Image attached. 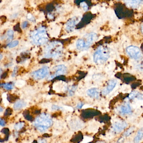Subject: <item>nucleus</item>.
Here are the masks:
<instances>
[{
    "label": "nucleus",
    "mask_w": 143,
    "mask_h": 143,
    "mask_svg": "<svg viewBox=\"0 0 143 143\" xmlns=\"http://www.w3.org/2000/svg\"><path fill=\"white\" fill-rule=\"evenodd\" d=\"M12 112V110L11 109L8 108L7 110H6L5 113V115H10Z\"/></svg>",
    "instance_id": "nucleus-30"
},
{
    "label": "nucleus",
    "mask_w": 143,
    "mask_h": 143,
    "mask_svg": "<svg viewBox=\"0 0 143 143\" xmlns=\"http://www.w3.org/2000/svg\"><path fill=\"white\" fill-rule=\"evenodd\" d=\"M25 116L26 119H27V120H32V117H31L30 115H29L28 113L25 114Z\"/></svg>",
    "instance_id": "nucleus-28"
},
{
    "label": "nucleus",
    "mask_w": 143,
    "mask_h": 143,
    "mask_svg": "<svg viewBox=\"0 0 143 143\" xmlns=\"http://www.w3.org/2000/svg\"><path fill=\"white\" fill-rule=\"evenodd\" d=\"M14 35V32L13 30H10L7 31V36L8 37V38L7 40H8V41L10 42L13 39Z\"/></svg>",
    "instance_id": "nucleus-17"
},
{
    "label": "nucleus",
    "mask_w": 143,
    "mask_h": 143,
    "mask_svg": "<svg viewBox=\"0 0 143 143\" xmlns=\"http://www.w3.org/2000/svg\"><path fill=\"white\" fill-rule=\"evenodd\" d=\"M97 38V35L94 33H91L86 35L84 39L86 44V49L90 46Z\"/></svg>",
    "instance_id": "nucleus-8"
},
{
    "label": "nucleus",
    "mask_w": 143,
    "mask_h": 143,
    "mask_svg": "<svg viewBox=\"0 0 143 143\" xmlns=\"http://www.w3.org/2000/svg\"><path fill=\"white\" fill-rule=\"evenodd\" d=\"M33 143H35V142H34Z\"/></svg>",
    "instance_id": "nucleus-38"
},
{
    "label": "nucleus",
    "mask_w": 143,
    "mask_h": 143,
    "mask_svg": "<svg viewBox=\"0 0 143 143\" xmlns=\"http://www.w3.org/2000/svg\"><path fill=\"white\" fill-rule=\"evenodd\" d=\"M79 20V19L77 17H74L70 20L66 25V29L67 31L69 32L73 31Z\"/></svg>",
    "instance_id": "nucleus-11"
},
{
    "label": "nucleus",
    "mask_w": 143,
    "mask_h": 143,
    "mask_svg": "<svg viewBox=\"0 0 143 143\" xmlns=\"http://www.w3.org/2000/svg\"><path fill=\"white\" fill-rule=\"evenodd\" d=\"M109 58V53L106 48L100 46L97 49L93 56V60L96 63L101 64L105 62Z\"/></svg>",
    "instance_id": "nucleus-3"
},
{
    "label": "nucleus",
    "mask_w": 143,
    "mask_h": 143,
    "mask_svg": "<svg viewBox=\"0 0 143 143\" xmlns=\"http://www.w3.org/2000/svg\"><path fill=\"white\" fill-rule=\"evenodd\" d=\"M3 58V56L2 55L0 54V60H1Z\"/></svg>",
    "instance_id": "nucleus-36"
},
{
    "label": "nucleus",
    "mask_w": 143,
    "mask_h": 143,
    "mask_svg": "<svg viewBox=\"0 0 143 143\" xmlns=\"http://www.w3.org/2000/svg\"><path fill=\"white\" fill-rule=\"evenodd\" d=\"M6 125V122L4 120L0 118V125L2 126H4Z\"/></svg>",
    "instance_id": "nucleus-32"
},
{
    "label": "nucleus",
    "mask_w": 143,
    "mask_h": 143,
    "mask_svg": "<svg viewBox=\"0 0 143 143\" xmlns=\"http://www.w3.org/2000/svg\"><path fill=\"white\" fill-rule=\"evenodd\" d=\"M119 112L122 115H129L132 113V109L130 104L128 102H125L124 104L120 106Z\"/></svg>",
    "instance_id": "nucleus-10"
},
{
    "label": "nucleus",
    "mask_w": 143,
    "mask_h": 143,
    "mask_svg": "<svg viewBox=\"0 0 143 143\" xmlns=\"http://www.w3.org/2000/svg\"><path fill=\"white\" fill-rule=\"evenodd\" d=\"M143 137V129H140L138 131L137 135L134 138V142L135 143H139L142 140Z\"/></svg>",
    "instance_id": "nucleus-15"
},
{
    "label": "nucleus",
    "mask_w": 143,
    "mask_h": 143,
    "mask_svg": "<svg viewBox=\"0 0 143 143\" xmlns=\"http://www.w3.org/2000/svg\"><path fill=\"white\" fill-rule=\"evenodd\" d=\"M27 18L28 20H30V21H34V17L32 16V15H31V14H28V15H27Z\"/></svg>",
    "instance_id": "nucleus-29"
},
{
    "label": "nucleus",
    "mask_w": 143,
    "mask_h": 143,
    "mask_svg": "<svg viewBox=\"0 0 143 143\" xmlns=\"http://www.w3.org/2000/svg\"><path fill=\"white\" fill-rule=\"evenodd\" d=\"M24 84H25L24 81H22V80H20V81H18V82L17 81L16 84H17V86H22Z\"/></svg>",
    "instance_id": "nucleus-27"
},
{
    "label": "nucleus",
    "mask_w": 143,
    "mask_h": 143,
    "mask_svg": "<svg viewBox=\"0 0 143 143\" xmlns=\"http://www.w3.org/2000/svg\"><path fill=\"white\" fill-rule=\"evenodd\" d=\"M54 69L55 70V73L50 76V78L51 79H53L56 76L64 74H66L67 71V68L63 65H60L56 66L55 67Z\"/></svg>",
    "instance_id": "nucleus-9"
},
{
    "label": "nucleus",
    "mask_w": 143,
    "mask_h": 143,
    "mask_svg": "<svg viewBox=\"0 0 143 143\" xmlns=\"http://www.w3.org/2000/svg\"><path fill=\"white\" fill-rule=\"evenodd\" d=\"M49 72L48 67L45 66L32 73L31 76L35 80H41L46 77Z\"/></svg>",
    "instance_id": "nucleus-4"
},
{
    "label": "nucleus",
    "mask_w": 143,
    "mask_h": 143,
    "mask_svg": "<svg viewBox=\"0 0 143 143\" xmlns=\"http://www.w3.org/2000/svg\"><path fill=\"white\" fill-rule=\"evenodd\" d=\"M27 25H28V22H27V21H25L22 23V27L23 29L26 28V27H27Z\"/></svg>",
    "instance_id": "nucleus-31"
},
{
    "label": "nucleus",
    "mask_w": 143,
    "mask_h": 143,
    "mask_svg": "<svg viewBox=\"0 0 143 143\" xmlns=\"http://www.w3.org/2000/svg\"><path fill=\"white\" fill-rule=\"evenodd\" d=\"M83 105H84L83 103L80 102V103H79V104H77V105L76 106V107L78 109L81 108V107H82Z\"/></svg>",
    "instance_id": "nucleus-34"
},
{
    "label": "nucleus",
    "mask_w": 143,
    "mask_h": 143,
    "mask_svg": "<svg viewBox=\"0 0 143 143\" xmlns=\"http://www.w3.org/2000/svg\"><path fill=\"white\" fill-rule=\"evenodd\" d=\"M31 38L33 43L36 45H42L48 41L46 30L44 27H40L31 33Z\"/></svg>",
    "instance_id": "nucleus-2"
},
{
    "label": "nucleus",
    "mask_w": 143,
    "mask_h": 143,
    "mask_svg": "<svg viewBox=\"0 0 143 143\" xmlns=\"http://www.w3.org/2000/svg\"><path fill=\"white\" fill-rule=\"evenodd\" d=\"M128 124L125 121L117 120L115 121L112 125V129L113 131L117 133H120L126 128Z\"/></svg>",
    "instance_id": "nucleus-6"
},
{
    "label": "nucleus",
    "mask_w": 143,
    "mask_h": 143,
    "mask_svg": "<svg viewBox=\"0 0 143 143\" xmlns=\"http://www.w3.org/2000/svg\"><path fill=\"white\" fill-rule=\"evenodd\" d=\"M0 87H3L7 90H11L13 89V85L9 83H3L0 84Z\"/></svg>",
    "instance_id": "nucleus-16"
},
{
    "label": "nucleus",
    "mask_w": 143,
    "mask_h": 143,
    "mask_svg": "<svg viewBox=\"0 0 143 143\" xmlns=\"http://www.w3.org/2000/svg\"><path fill=\"white\" fill-rule=\"evenodd\" d=\"M139 95L138 92L137 91H133L130 94H129V98L130 99H133L135 98V97H138V95Z\"/></svg>",
    "instance_id": "nucleus-20"
},
{
    "label": "nucleus",
    "mask_w": 143,
    "mask_h": 143,
    "mask_svg": "<svg viewBox=\"0 0 143 143\" xmlns=\"http://www.w3.org/2000/svg\"><path fill=\"white\" fill-rule=\"evenodd\" d=\"M134 130H135V128L134 127H130L124 133V135L125 136H128L129 135H130V134H131L132 133H133Z\"/></svg>",
    "instance_id": "nucleus-18"
},
{
    "label": "nucleus",
    "mask_w": 143,
    "mask_h": 143,
    "mask_svg": "<svg viewBox=\"0 0 143 143\" xmlns=\"http://www.w3.org/2000/svg\"><path fill=\"white\" fill-rule=\"evenodd\" d=\"M117 84V81L115 79H112L109 81L106 87L104 88L102 91V95L105 96L110 94L115 88Z\"/></svg>",
    "instance_id": "nucleus-7"
},
{
    "label": "nucleus",
    "mask_w": 143,
    "mask_h": 143,
    "mask_svg": "<svg viewBox=\"0 0 143 143\" xmlns=\"http://www.w3.org/2000/svg\"><path fill=\"white\" fill-rule=\"evenodd\" d=\"M63 108L64 109V110H66L69 111H73V110H74L72 107L68 106H64L63 107Z\"/></svg>",
    "instance_id": "nucleus-26"
},
{
    "label": "nucleus",
    "mask_w": 143,
    "mask_h": 143,
    "mask_svg": "<svg viewBox=\"0 0 143 143\" xmlns=\"http://www.w3.org/2000/svg\"><path fill=\"white\" fill-rule=\"evenodd\" d=\"M53 124L50 116L47 114L43 113L35 120V126L40 132L45 131L50 128Z\"/></svg>",
    "instance_id": "nucleus-1"
},
{
    "label": "nucleus",
    "mask_w": 143,
    "mask_h": 143,
    "mask_svg": "<svg viewBox=\"0 0 143 143\" xmlns=\"http://www.w3.org/2000/svg\"><path fill=\"white\" fill-rule=\"evenodd\" d=\"M19 42L18 40H14L8 44V47L9 48H13L18 45Z\"/></svg>",
    "instance_id": "nucleus-19"
},
{
    "label": "nucleus",
    "mask_w": 143,
    "mask_h": 143,
    "mask_svg": "<svg viewBox=\"0 0 143 143\" xmlns=\"http://www.w3.org/2000/svg\"><path fill=\"white\" fill-rule=\"evenodd\" d=\"M27 105V103L23 101L20 100L16 102L14 104V107L15 110H20Z\"/></svg>",
    "instance_id": "nucleus-14"
},
{
    "label": "nucleus",
    "mask_w": 143,
    "mask_h": 143,
    "mask_svg": "<svg viewBox=\"0 0 143 143\" xmlns=\"http://www.w3.org/2000/svg\"><path fill=\"white\" fill-rule=\"evenodd\" d=\"M39 143H46V141L44 140H41L40 141H39Z\"/></svg>",
    "instance_id": "nucleus-35"
},
{
    "label": "nucleus",
    "mask_w": 143,
    "mask_h": 143,
    "mask_svg": "<svg viewBox=\"0 0 143 143\" xmlns=\"http://www.w3.org/2000/svg\"><path fill=\"white\" fill-rule=\"evenodd\" d=\"M76 47L79 50H82L84 49H86V44L83 39H80L76 42Z\"/></svg>",
    "instance_id": "nucleus-13"
},
{
    "label": "nucleus",
    "mask_w": 143,
    "mask_h": 143,
    "mask_svg": "<svg viewBox=\"0 0 143 143\" xmlns=\"http://www.w3.org/2000/svg\"><path fill=\"white\" fill-rule=\"evenodd\" d=\"M76 89V86H72L69 89V93L70 95H73L74 94V92L75 91V90Z\"/></svg>",
    "instance_id": "nucleus-25"
},
{
    "label": "nucleus",
    "mask_w": 143,
    "mask_h": 143,
    "mask_svg": "<svg viewBox=\"0 0 143 143\" xmlns=\"http://www.w3.org/2000/svg\"><path fill=\"white\" fill-rule=\"evenodd\" d=\"M128 2H129V3H128V4L130 5L131 6H132V7H136L140 2L134 1H128Z\"/></svg>",
    "instance_id": "nucleus-23"
},
{
    "label": "nucleus",
    "mask_w": 143,
    "mask_h": 143,
    "mask_svg": "<svg viewBox=\"0 0 143 143\" xmlns=\"http://www.w3.org/2000/svg\"><path fill=\"white\" fill-rule=\"evenodd\" d=\"M17 67H15L13 73H12V76L13 77H15V76L16 74H17Z\"/></svg>",
    "instance_id": "nucleus-33"
},
{
    "label": "nucleus",
    "mask_w": 143,
    "mask_h": 143,
    "mask_svg": "<svg viewBox=\"0 0 143 143\" xmlns=\"http://www.w3.org/2000/svg\"><path fill=\"white\" fill-rule=\"evenodd\" d=\"M126 51L131 58L138 60L141 58L142 53L140 49L138 47L131 45L126 49Z\"/></svg>",
    "instance_id": "nucleus-5"
},
{
    "label": "nucleus",
    "mask_w": 143,
    "mask_h": 143,
    "mask_svg": "<svg viewBox=\"0 0 143 143\" xmlns=\"http://www.w3.org/2000/svg\"><path fill=\"white\" fill-rule=\"evenodd\" d=\"M87 94L88 95L92 98L97 99L99 97V90L96 88H93L89 89L87 91Z\"/></svg>",
    "instance_id": "nucleus-12"
},
{
    "label": "nucleus",
    "mask_w": 143,
    "mask_h": 143,
    "mask_svg": "<svg viewBox=\"0 0 143 143\" xmlns=\"http://www.w3.org/2000/svg\"><path fill=\"white\" fill-rule=\"evenodd\" d=\"M80 5L83 8L85 11H86L88 9V6L86 3H85L84 2H82L80 3Z\"/></svg>",
    "instance_id": "nucleus-24"
},
{
    "label": "nucleus",
    "mask_w": 143,
    "mask_h": 143,
    "mask_svg": "<svg viewBox=\"0 0 143 143\" xmlns=\"http://www.w3.org/2000/svg\"><path fill=\"white\" fill-rule=\"evenodd\" d=\"M2 70L1 69H0V74H1V73H2Z\"/></svg>",
    "instance_id": "nucleus-37"
},
{
    "label": "nucleus",
    "mask_w": 143,
    "mask_h": 143,
    "mask_svg": "<svg viewBox=\"0 0 143 143\" xmlns=\"http://www.w3.org/2000/svg\"><path fill=\"white\" fill-rule=\"evenodd\" d=\"M92 138L90 137L85 136L84 137L83 140L81 143H88L92 140Z\"/></svg>",
    "instance_id": "nucleus-22"
},
{
    "label": "nucleus",
    "mask_w": 143,
    "mask_h": 143,
    "mask_svg": "<svg viewBox=\"0 0 143 143\" xmlns=\"http://www.w3.org/2000/svg\"><path fill=\"white\" fill-rule=\"evenodd\" d=\"M24 123L23 122H19L15 125L14 128L17 130H19L20 129H22Z\"/></svg>",
    "instance_id": "nucleus-21"
}]
</instances>
